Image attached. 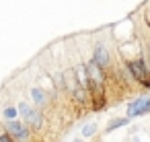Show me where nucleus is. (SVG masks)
Returning a JSON list of instances; mask_svg holds the SVG:
<instances>
[{"mask_svg": "<svg viewBox=\"0 0 150 142\" xmlns=\"http://www.w3.org/2000/svg\"><path fill=\"white\" fill-rule=\"evenodd\" d=\"M4 128H6V132H8L17 142H29V138H31V128H29L25 121H19V119H4Z\"/></svg>", "mask_w": 150, "mask_h": 142, "instance_id": "1", "label": "nucleus"}, {"mask_svg": "<svg viewBox=\"0 0 150 142\" xmlns=\"http://www.w3.org/2000/svg\"><path fill=\"white\" fill-rule=\"evenodd\" d=\"M127 70H129V74H132L140 84H144L146 80H150V72H148V68H146V60H144V58H140V60H129V62H127Z\"/></svg>", "mask_w": 150, "mask_h": 142, "instance_id": "2", "label": "nucleus"}, {"mask_svg": "<svg viewBox=\"0 0 150 142\" xmlns=\"http://www.w3.org/2000/svg\"><path fill=\"white\" fill-rule=\"evenodd\" d=\"M150 111V97H138L134 99L129 105H127V117H140V115H146Z\"/></svg>", "mask_w": 150, "mask_h": 142, "instance_id": "3", "label": "nucleus"}, {"mask_svg": "<svg viewBox=\"0 0 150 142\" xmlns=\"http://www.w3.org/2000/svg\"><path fill=\"white\" fill-rule=\"evenodd\" d=\"M86 70H88V78H91V82H95L97 87H101L103 82H105V68H101L95 60H91L88 64H86Z\"/></svg>", "mask_w": 150, "mask_h": 142, "instance_id": "4", "label": "nucleus"}, {"mask_svg": "<svg viewBox=\"0 0 150 142\" xmlns=\"http://www.w3.org/2000/svg\"><path fill=\"white\" fill-rule=\"evenodd\" d=\"M93 60L101 66V68H107L111 64V58H109V50L103 45V43H97L95 45V52H93Z\"/></svg>", "mask_w": 150, "mask_h": 142, "instance_id": "5", "label": "nucleus"}, {"mask_svg": "<svg viewBox=\"0 0 150 142\" xmlns=\"http://www.w3.org/2000/svg\"><path fill=\"white\" fill-rule=\"evenodd\" d=\"M31 99L35 101V105L45 107V105H47V93H45V89H41V87H33V89H31Z\"/></svg>", "mask_w": 150, "mask_h": 142, "instance_id": "6", "label": "nucleus"}, {"mask_svg": "<svg viewBox=\"0 0 150 142\" xmlns=\"http://www.w3.org/2000/svg\"><path fill=\"white\" fill-rule=\"evenodd\" d=\"M25 124H27L31 130H39V128L43 126V115H41V111H35V109H33V113L25 119Z\"/></svg>", "mask_w": 150, "mask_h": 142, "instance_id": "7", "label": "nucleus"}, {"mask_svg": "<svg viewBox=\"0 0 150 142\" xmlns=\"http://www.w3.org/2000/svg\"><path fill=\"white\" fill-rule=\"evenodd\" d=\"M127 124H129V117H115L107 124V132H113V130H117L121 126H127Z\"/></svg>", "mask_w": 150, "mask_h": 142, "instance_id": "8", "label": "nucleus"}, {"mask_svg": "<svg viewBox=\"0 0 150 142\" xmlns=\"http://www.w3.org/2000/svg\"><path fill=\"white\" fill-rule=\"evenodd\" d=\"M21 113H19V107H13V105H6L2 109V117L4 119H17Z\"/></svg>", "mask_w": 150, "mask_h": 142, "instance_id": "9", "label": "nucleus"}, {"mask_svg": "<svg viewBox=\"0 0 150 142\" xmlns=\"http://www.w3.org/2000/svg\"><path fill=\"white\" fill-rule=\"evenodd\" d=\"M97 134V121H91V124H86L84 128H82V136L84 138H91V136H95Z\"/></svg>", "mask_w": 150, "mask_h": 142, "instance_id": "10", "label": "nucleus"}, {"mask_svg": "<svg viewBox=\"0 0 150 142\" xmlns=\"http://www.w3.org/2000/svg\"><path fill=\"white\" fill-rule=\"evenodd\" d=\"M86 91H88V89H84V87H80V84H78V87H76V91H74L72 95H74V99H76V101L84 103V101H86Z\"/></svg>", "mask_w": 150, "mask_h": 142, "instance_id": "11", "label": "nucleus"}, {"mask_svg": "<svg viewBox=\"0 0 150 142\" xmlns=\"http://www.w3.org/2000/svg\"><path fill=\"white\" fill-rule=\"evenodd\" d=\"M19 113H21V115H23V117L27 119V117H29V115L33 113V109L29 107V103H25V101H23V103H19Z\"/></svg>", "mask_w": 150, "mask_h": 142, "instance_id": "12", "label": "nucleus"}, {"mask_svg": "<svg viewBox=\"0 0 150 142\" xmlns=\"http://www.w3.org/2000/svg\"><path fill=\"white\" fill-rule=\"evenodd\" d=\"M0 142H17V140H15L8 132H4V134H0Z\"/></svg>", "mask_w": 150, "mask_h": 142, "instance_id": "13", "label": "nucleus"}, {"mask_svg": "<svg viewBox=\"0 0 150 142\" xmlns=\"http://www.w3.org/2000/svg\"><path fill=\"white\" fill-rule=\"evenodd\" d=\"M142 87H146V89H148V91H150V80H146V82H144V84H142Z\"/></svg>", "mask_w": 150, "mask_h": 142, "instance_id": "14", "label": "nucleus"}, {"mask_svg": "<svg viewBox=\"0 0 150 142\" xmlns=\"http://www.w3.org/2000/svg\"><path fill=\"white\" fill-rule=\"evenodd\" d=\"M148 56H150V37H148Z\"/></svg>", "mask_w": 150, "mask_h": 142, "instance_id": "15", "label": "nucleus"}, {"mask_svg": "<svg viewBox=\"0 0 150 142\" xmlns=\"http://www.w3.org/2000/svg\"><path fill=\"white\" fill-rule=\"evenodd\" d=\"M76 142H82V140H76Z\"/></svg>", "mask_w": 150, "mask_h": 142, "instance_id": "16", "label": "nucleus"}]
</instances>
